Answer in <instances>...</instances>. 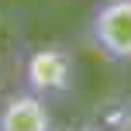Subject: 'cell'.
Here are the masks:
<instances>
[{
	"label": "cell",
	"mask_w": 131,
	"mask_h": 131,
	"mask_svg": "<svg viewBox=\"0 0 131 131\" xmlns=\"http://www.w3.org/2000/svg\"><path fill=\"white\" fill-rule=\"evenodd\" d=\"M76 86V55L62 41H45L31 48L24 59V90L38 93L41 100H62Z\"/></svg>",
	"instance_id": "cell-1"
},
{
	"label": "cell",
	"mask_w": 131,
	"mask_h": 131,
	"mask_svg": "<svg viewBox=\"0 0 131 131\" xmlns=\"http://www.w3.org/2000/svg\"><path fill=\"white\" fill-rule=\"evenodd\" d=\"M86 41L100 59L131 66V0H100L86 21Z\"/></svg>",
	"instance_id": "cell-2"
},
{
	"label": "cell",
	"mask_w": 131,
	"mask_h": 131,
	"mask_svg": "<svg viewBox=\"0 0 131 131\" xmlns=\"http://www.w3.org/2000/svg\"><path fill=\"white\" fill-rule=\"evenodd\" d=\"M0 131H55L52 104L31 90L7 93L0 100Z\"/></svg>",
	"instance_id": "cell-3"
},
{
	"label": "cell",
	"mask_w": 131,
	"mask_h": 131,
	"mask_svg": "<svg viewBox=\"0 0 131 131\" xmlns=\"http://www.w3.org/2000/svg\"><path fill=\"white\" fill-rule=\"evenodd\" d=\"M121 131H131V100H128V107H124V128Z\"/></svg>",
	"instance_id": "cell-4"
}]
</instances>
